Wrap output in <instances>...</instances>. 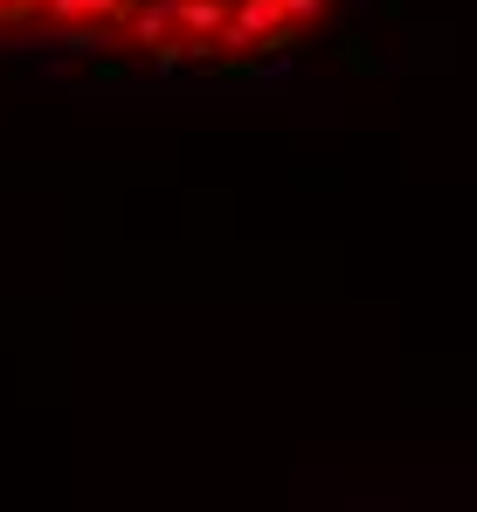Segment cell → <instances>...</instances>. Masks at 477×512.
<instances>
[{
    "label": "cell",
    "instance_id": "cell-1",
    "mask_svg": "<svg viewBox=\"0 0 477 512\" xmlns=\"http://www.w3.org/2000/svg\"><path fill=\"white\" fill-rule=\"evenodd\" d=\"M180 35H194L201 49H222V35H229V0H180Z\"/></svg>",
    "mask_w": 477,
    "mask_h": 512
},
{
    "label": "cell",
    "instance_id": "cell-5",
    "mask_svg": "<svg viewBox=\"0 0 477 512\" xmlns=\"http://www.w3.org/2000/svg\"><path fill=\"white\" fill-rule=\"evenodd\" d=\"M21 14H35V0H0V21H21Z\"/></svg>",
    "mask_w": 477,
    "mask_h": 512
},
{
    "label": "cell",
    "instance_id": "cell-4",
    "mask_svg": "<svg viewBox=\"0 0 477 512\" xmlns=\"http://www.w3.org/2000/svg\"><path fill=\"white\" fill-rule=\"evenodd\" d=\"M284 14H291V28H305V21L325 14V0H284Z\"/></svg>",
    "mask_w": 477,
    "mask_h": 512
},
{
    "label": "cell",
    "instance_id": "cell-3",
    "mask_svg": "<svg viewBox=\"0 0 477 512\" xmlns=\"http://www.w3.org/2000/svg\"><path fill=\"white\" fill-rule=\"evenodd\" d=\"M63 49L70 56H97V49H111V35L104 28H63Z\"/></svg>",
    "mask_w": 477,
    "mask_h": 512
},
{
    "label": "cell",
    "instance_id": "cell-2",
    "mask_svg": "<svg viewBox=\"0 0 477 512\" xmlns=\"http://www.w3.org/2000/svg\"><path fill=\"white\" fill-rule=\"evenodd\" d=\"M132 0H42L49 28H77V21H118Z\"/></svg>",
    "mask_w": 477,
    "mask_h": 512
}]
</instances>
